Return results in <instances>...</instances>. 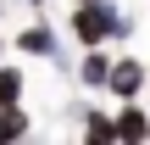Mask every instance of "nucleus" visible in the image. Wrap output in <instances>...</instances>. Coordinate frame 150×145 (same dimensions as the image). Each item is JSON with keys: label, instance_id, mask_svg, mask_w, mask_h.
<instances>
[{"label": "nucleus", "instance_id": "1", "mask_svg": "<svg viewBox=\"0 0 150 145\" xmlns=\"http://www.w3.org/2000/svg\"><path fill=\"white\" fill-rule=\"evenodd\" d=\"M117 0H72V17H67V34L78 45H111V22H117Z\"/></svg>", "mask_w": 150, "mask_h": 145}, {"label": "nucleus", "instance_id": "2", "mask_svg": "<svg viewBox=\"0 0 150 145\" xmlns=\"http://www.w3.org/2000/svg\"><path fill=\"white\" fill-rule=\"evenodd\" d=\"M11 50H17V56H28V61L72 67V61H67V50H61V34H56V22H45L39 11H33V22H28V28H17V34H11Z\"/></svg>", "mask_w": 150, "mask_h": 145}, {"label": "nucleus", "instance_id": "3", "mask_svg": "<svg viewBox=\"0 0 150 145\" xmlns=\"http://www.w3.org/2000/svg\"><path fill=\"white\" fill-rule=\"evenodd\" d=\"M145 84H150V61H139V50H117L111 56V78H106V95L111 101H134V95H145Z\"/></svg>", "mask_w": 150, "mask_h": 145}, {"label": "nucleus", "instance_id": "4", "mask_svg": "<svg viewBox=\"0 0 150 145\" xmlns=\"http://www.w3.org/2000/svg\"><path fill=\"white\" fill-rule=\"evenodd\" d=\"M111 45H83V56L72 61V84L83 95H106V78H111Z\"/></svg>", "mask_w": 150, "mask_h": 145}, {"label": "nucleus", "instance_id": "5", "mask_svg": "<svg viewBox=\"0 0 150 145\" xmlns=\"http://www.w3.org/2000/svg\"><path fill=\"white\" fill-rule=\"evenodd\" d=\"M111 117H117V145H145L150 140V101H145V95L117 101Z\"/></svg>", "mask_w": 150, "mask_h": 145}, {"label": "nucleus", "instance_id": "6", "mask_svg": "<svg viewBox=\"0 0 150 145\" xmlns=\"http://www.w3.org/2000/svg\"><path fill=\"white\" fill-rule=\"evenodd\" d=\"M72 117H78V140H117V117L106 112V106H72Z\"/></svg>", "mask_w": 150, "mask_h": 145}, {"label": "nucleus", "instance_id": "7", "mask_svg": "<svg viewBox=\"0 0 150 145\" xmlns=\"http://www.w3.org/2000/svg\"><path fill=\"white\" fill-rule=\"evenodd\" d=\"M17 140H33V112L17 101V106H0V145H17Z\"/></svg>", "mask_w": 150, "mask_h": 145}, {"label": "nucleus", "instance_id": "8", "mask_svg": "<svg viewBox=\"0 0 150 145\" xmlns=\"http://www.w3.org/2000/svg\"><path fill=\"white\" fill-rule=\"evenodd\" d=\"M22 95H28V73H22V67H6V61H0V106H17Z\"/></svg>", "mask_w": 150, "mask_h": 145}, {"label": "nucleus", "instance_id": "9", "mask_svg": "<svg viewBox=\"0 0 150 145\" xmlns=\"http://www.w3.org/2000/svg\"><path fill=\"white\" fill-rule=\"evenodd\" d=\"M134 34H139V17L122 6L117 11V22H111V50H122V45H134Z\"/></svg>", "mask_w": 150, "mask_h": 145}, {"label": "nucleus", "instance_id": "10", "mask_svg": "<svg viewBox=\"0 0 150 145\" xmlns=\"http://www.w3.org/2000/svg\"><path fill=\"white\" fill-rule=\"evenodd\" d=\"M22 6H28V11H45V6H50V0H22Z\"/></svg>", "mask_w": 150, "mask_h": 145}, {"label": "nucleus", "instance_id": "11", "mask_svg": "<svg viewBox=\"0 0 150 145\" xmlns=\"http://www.w3.org/2000/svg\"><path fill=\"white\" fill-rule=\"evenodd\" d=\"M0 61H6V45H0Z\"/></svg>", "mask_w": 150, "mask_h": 145}, {"label": "nucleus", "instance_id": "12", "mask_svg": "<svg viewBox=\"0 0 150 145\" xmlns=\"http://www.w3.org/2000/svg\"><path fill=\"white\" fill-rule=\"evenodd\" d=\"M0 17H6V0H0Z\"/></svg>", "mask_w": 150, "mask_h": 145}, {"label": "nucleus", "instance_id": "13", "mask_svg": "<svg viewBox=\"0 0 150 145\" xmlns=\"http://www.w3.org/2000/svg\"><path fill=\"white\" fill-rule=\"evenodd\" d=\"M145 101H150V84H145Z\"/></svg>", "mask_w": 150, "mask_h": 145}]
</instances>
